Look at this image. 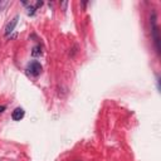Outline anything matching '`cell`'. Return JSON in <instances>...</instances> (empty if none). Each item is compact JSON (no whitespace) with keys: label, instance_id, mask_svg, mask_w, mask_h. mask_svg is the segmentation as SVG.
I'll list each match as a JSON object with an SVG mask.
<instances>
[{"label":"cell","instance_id":"obj_1","mask_svg":"<svg viewBox=\"0 0 161 161\" xmlns=\"http://www.w3.org/2000/svg\"><path fill=\"white\" fill-rule=\"evenodd\" d=\"M151 34H152V39L156 47V52L160 54V36H158V26L156 24V14L155 11H152V18H151Z\"/></svg>","mask_w":161,"mask_h":161},{"label":"cell","instance_id":"obj_2","mask_svg":"<svg viewBox=\"0 0 161 161\" xmlns=\"http://www.w3.org/2000/svg\"><path fill=\"white\" fill-rule=\"evenodd\" d=\"M42 69H43L42 68V64L38 60H33V62H30L28 64V72H29V74H31L34 77L39 75L42 73Z\"/></svg>","mask_w":161,"mask_h":161},{"label":"cell","instance_id":"obj_3","mask_svg":"<svg viewBox=\"0 0 161 161\" xmlns=\"http://www.w3.org/2000/svg\"><path fill=\"white\" fill-rule=\"evenodd\" d=\"M18 19H19V16L16 15V16H14V18L10 20V23H8V25H6V28H5V34H6V35H9V34L14 30V28H15L16 24H18Z\"/></svg>","mask_w":161,"mask_h":161},{"label":"cell","instance_id":"obj_4","mask_svg":"<svg viewBox=\"0 0 161 161\" xmlns=\"http://www.w3.org/2000/svg\"><path fill=\"white\" fill-rule=\"evenodd\" d=\"M24 114H25L24 109L18 107V108H15V109L13 111V113H11V118H13L14 121H20V119L24 117Z\"/></svg>","mask_w":161,"mask_h":161},{"label":"cell","instance_id":"obj_5","mask_svg":"<svg viewBox=\"0 0 161 161\" xmlns=\"http://www.w3.org/2000/svg\"><path fill=\"white\" fill-rule=\"evenodd\" d=\"M31 54H33V55H40V54H42V48H40V47H35V48L33 49Z\"/></svg>","mask_w":161,"mask_h":161},{"label":"cell","instance_id":"obj_6","mask_svg":"<svg viewBox=\"0 0 161 161\" xmlns=\"http://www.w3.org/2000/svg\"><path fill=\"white\" fill-rule=\"evenodd\" d=\"M4 109H5V107H4V106H0V113H1Z\"/></svg>","mask_w":161,"mask_h":161}]
</instances>
